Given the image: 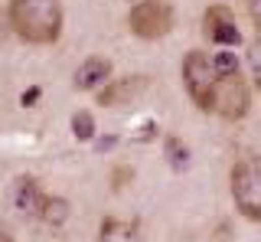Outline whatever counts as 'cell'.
<instances>
[{
  "mask_svg": "<svg viewBox=\"0 0 261 242\" xmlns=\"http://www.w3.org/2000/svg\"><path fill=\"white\" fill-rule=\"evenodd\" d=\"M98 242H144V232L137 223H127V220H101L98 226Z\"/></svg>",
  "mask_w": 261,
  "mask_h": 242,
  "instance_id": "10",
  "label": "cell"
},
{
  "mask_svg": "<svg viewBox=\"0 0 261 242\" xmlns=\"http://www.w3.org/2000/svg\"><path fill=\"white\" fill-rule=\"evenodd\" d=\"M163 148H167L170 164H173L176 171H183V167H186V160H190V148H186V144L179 141V138H167V144H163Z\"/></svg>",
  "mask_w": 261,
  "mask_h": 242,
  "instance_id": "15",
  "label": "cell"
},
{
  "mask_svg": "<svg viewBox=\"0 0 261 242\" xmlns=\"http://www.w3.org/2000/svg\"><path fill=\"white\" fill-rule=\"evenodd\" d=\"M147 88V76H127V79H108L101 88L95 92L98 105L105 108H118V105H127L137 92Z\"/></svg>",
  "mask_w": 261,
  "mask_h": 242,
  "instance_id": "7",
  "label": "cell"
},
{
  "mask_svg": "<svg viewBox=\"0 0 261 242\" xmlns=\"http://www.w3.org/2000/svg\"><path fill=\"white\" fill-rule=\"evenodd\" d=\"M245 7H248V17L255 20V27L261 30V0H245Z\"/></svg>",
  "mask_w": 261,
  "mask_h": 242,
  "instance_id": "17",
  "label": "cell"
},
{
  "mask_svg": "<svg viewBox=\"0 0 261 242\" xmlns=\"http://www.w3.org/2000/svg\"><path fill=\"white\" fill-rule=\"evenodd\" d=\"M46 197L43 187H39L33 177H20V180L13 183V206L20 209L23 216H30V220H39V213H43L46 206Z\"/></svg>",
  "mask_w": 261,
  "mask_h": 242,
  "instance_id": "8",
  "label": "cell"
},
{
  "mask_svg": "<svg viewBox=\"0 0 261 242\" xmlns=\"http://www.w3.org/2000/svg\"><path fill=\"white\" fill-rule=\"evenodd\" d=\"M0 242H13V236H10V229H7L4 223H0Z\"/></svg>",
  "mask_w": 261,
  "mask_h": 242,
  "instance_id": "19",
  "label": "cell"
},
{
  "mask_svg": "<svg viewBox=\"0 0 261 242\" xmlns=\"http://www.w3.org/2000/svg\"><path fill=\"white\" fill-rule=\"evenodd\" d=\"M13 33L30 46H53L59 43L65 13L59 0H10L7 4Z\"/></svg>",
  "mask_w": 261,
  "mask_h": 242,
  "instance_id": "1",
  "label": "cell"
},
{
  "mask_svg": "<svg viewBox=\"0 0 261 242\" xmlns=\"http://www.w3.org/2000/svg\"><path fill=\"white\" fill-rule=\"evenodd\" d=\"M202 36L209 39L212 46H225V50H235L242 43V30L235 23V13L228 7H209L202 13Z\"/></svg>",
  "mask_w": 261,
  "mask_h": 242,
  "instance_id": "6",
  "label": "cell"
},
{
  "mask_svg": "<svg viewBox=\"0 0 261 242\" xmlns=\"http://www.w3.org/2000/svg\"><path fill=\"white\" fill-rule=\"evenodd\" d=\"M232 203L248 223H261V164L258 160H239L228 174Z\"/></svg>",
  "mask_w": 261,
  "mask_h": 242,
  "instance_id": "2",
  "label": "cell"
},
{
  "mask_svg": "<svg viewBox=\"0 0 261 242\" xmlns=\"http://www.w3.org/2000/svg\"><path fill=\"white\" fill-rule=\"evenodd\" d=\"M72 134H75L79 141H92L95 138V118H92V111H75V115H72Z\"/></svg>",
  "mask_w": 261,
  "mask_h": 242,
  "instance_id": "14",
  "label": "cell"
},
{
  "mask_svg": "<svg viewBox=\"0 0 261 242\" xmlns=\"http://www.w3.org/2000/svg\"><path fill=\"white\" fill-rule=\"evenodd\" d=\"M183 85H186V95L190 102L196 105L199 111H212V95H216V72L209 66V53L202 50H190L183 59Z\"/></svg>",
  "mask_w": 261,
  "mask_h": 242,
  "instance_id": "4",
  "label": "cell"
},
{
  "mask_svg": "<svg viewBox=\"0 0 261 242\" xmlns=\"http://www.w3.org/2000/svg\"><path fill=\"white\" fill-rule=\"evenodd\" d=\"M209 66H212V72H216L219 79L222 76H235L242 66H239V56H235L232 50H225V46H219L216 53H209Z\"/></svg>",
  "mask_w": 261,
  "mask_h": 242,
  "instance_id": "12",
  "label": "cell"
},
{
  "mask_svg": "<svg viewBox=\"0 0 261 242\" xmlns=\"http://www.w3.org/2000/svg\"><path fill=\"white\" fill-rule=\"evenodd\" d=\"M130 180H134V171H130V167H114L111 171V190H124Z\"/></svg>",
  "mask_w": 261,
  "mask_h": 242,
  "instance_id": "16",
  "label": "cell"
},
{
  "mask_svg": "<svg viewBox=\"0 0 261 242\" xmlns=\"http://www.w3.org/2000/svg\"><path fill=\"white\" fill-rule=\"evenodd\" d=\"M173 27H176V13L167 0H137L127 10V30L137 39H147V43L173 33Z\"/></svg>",
  "mask_w": 261,
  "mask_h": 242,
  "instance_id": "3",
  "label": "cell"
},
{
  "mask_svg": "<svg viewBox=\"0 0 261 242\" xmlns=\"http://www.w3.org/2000/svg\"><path fill=\"white\" fill-rule=\"evenodd\" d=\"M251 108V85L245 82L242 72L216 79V95H212V111L225 121H242Z\"/></svg>",
  "mask_w": 261,
  "mask_h": 242,
  "instance_id": "5",
  "label": "cell"
},
{
  "mask_svg": "<svg viewBox=\"0 0 261 242\" xmlns=\"http://www.w3.org/2000/svg\"><path fill=\"white\" fill-rule=\"evenodd\" d=\"M111 79V59L108 56H88L85 62L75 69V85L79 92H98Z\"/></svg>",
  "mask_w": 261,
  "mask_h": 242,
  "instance_id": "9",
  "label": "cell"
},
{
  "mask_svg": "<svg viewBox=\"0 0 261 242\" xmlns=\"http://www.w3.org/2000/svg\"><path fill=\"white\" fill-rule=\"evenodd\" d=\"M36 99H39V88H30V92H23V99H20V102H23V105H33Z\"/></svg>",
  "mask_w": 261,
  "mask_h": 242,
  "instance_id": "18",
  "label": "cell"
},
{
  "mask_svg": "<svg viewBox=\"0 0 261 242\" xmlns=\"http://www.w3.org/2000/svg\"><path fill=\"white\" fill-rule=\"evenodd\" d=\"M245 62H248V76H251V85L261 92V30L255 33V39L248 43V56H245Z\"/></svg>",
  "mask_w": 261,
  "mask_h": 242,
  "instance_id": "13",
  "label": "cell"
},
{
  "mask_svg": "<svg viewBox=\"0 0 261 242\" xmlns=\"http://www.w3.org/2000/svg\"><path fill=\"white\" fill-rule=\"evenodd\" d=\"M69 213H72V206H69L65 197H46V206H43V213H39V220L46 226H53V229H59V226L69 220Z\"/></svg>",
  "mask_w": 261,
  "mask_h": 242,
  "instance_id": "11",
  "label": "cell"
}]
</instances>
